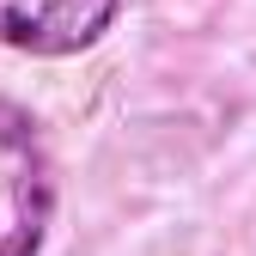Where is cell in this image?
<instances>
[{
    "label": "cell",
    "instance_id": "cell-1",
    "mask_svg": "<svg viewBox=\"0 0 256 256\" xmlns=\"http://www.w3.org/2000/svg\"><path fill=\"white\" fill-rule=\"evenodd\" d=\"M55 226V165L30 110L0 98V256H43Z\"/></svg>",
    "mask_w": 256,
    "mask_h": 256
},
{
    "label": "cell",
    "instance_id": "cell-2",
    "mask_svg": "<svg viewBox=\"0 0 256 256\" xmlns=\"http://www.w3.org/2000/svg\"><path fill=\"white\" fill-rule=\"evenodd\" d=\"M122 0H0V49L18 55H80L116 24Z\"/></svg>",
    "mask_w": 256,
    "mask_h": 256
}]
</instances>
